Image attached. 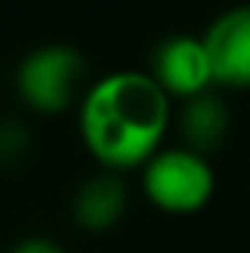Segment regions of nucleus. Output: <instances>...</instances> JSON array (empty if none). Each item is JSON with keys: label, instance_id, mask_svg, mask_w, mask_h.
Segmentation results:
<instances>
[{"label": "nucleus", "instance_id": "39448f33", "mask_svg": "<svg viewBox=\"0 0 250 253\" xmlns=\"http://www.w3.org/2000/svg\"><path fill=\"white\" fill-rule=\"evenodd\" d=\"M200 36L215 88H250V3L218 12Z\"/></svg>", "mask_w": 250, "mask_h": 253}, {"label": "nucleus", "instance_id": "1a4fd4ad", "mask_svg": "<svg viewBox=\"0 0 250 253\" xmlns=\"http://www.w3.org/2000/svg\"><path fill=\"white\" fill-rule=\"evenodd\" d=\"M6 253H68L53 239V236H44V233H30V236H21V239H15Z\"/></svg>", "mask_w": 250, "mask_h": 253}, {"label": "nucleus", "instance_id": "0eeeda50", "mask_svg": "<svg viewBox=\"0 0 250 253\" xmlns=\"http://www.w3.org/2000/svg\"><path fill=\"white\" fill-rule=\"evenodd\" d=\"M177 124H180V135H183V147L209 156L227 141L233 112L218 88H206V91L183 100Z\"/></svg>", "mask_w": 250, "mask_h": 253}, {"label": "nucleus", "instance_id": "7ed1b4c3", "mask_svg": "<svg viewBox=\"0 0 250 253\" xmlns=\"http://www.w3.org/2000/svg\"><path fill=\"white\" fill-rule=\"evenodd\" d=\"M141 191L162 212L191 215L212 200L215 168L203 153H194L183 144H162L141 165Z\"/></svg>", "mask_w": 250, "mask_h": 253}, {"label": "nucleus", "instance_id": "423d86ee", "mask_svg": "<svg viewBox=\"0 0 250 253\" xmlns=\"http://www.w3.org/2000/svg\"><path fill=\"white\" fill-rule=\"evenodd\" d=\"M129 206V186L118 171H97L71 194V218L85 233H106L118 227Z\"/></svg>", "mask_w": 250, "mask_h": 253}, {"label": "nucleus", "instance_id": "20e7f679", "mask_svg": "<svg viewBox=\"0 0 250 253\" xmlns=\"http://www.w3.org/2000/svg\"><path fill=\"white\" fill-rule=\"evenodd\" d=\"M147 74L159 83L168 97H194L206 88H215L209 53L203 36L197 33H171L159 39L147 56Z\"/></svg>", "mask_w": 250, "mask_h": 253}, {"label": "nucleus", "instance_id": "6e6552de", "mask_svg": "<svg viewBox=\"0 0 250 253\" xmlns=\"http://www.w3.org/2000/svg\"><path fill=\"white\" fill-rule=\"evenodd\" d=\"M33 147H36V135L24 118L15 115L0 118V168L6 171L21 168L33 156Z\"/></svg>", "mask_w": 250, "mask_h": 253}, {"label": "nucleus", "instance_id": "f257e3e1", "mask_svg": "<svg viewBox=\"0 0 250 253\" xmlns=\"http://www.w3.org/2000/svg\"><path fill=\"white\" fill-rule=\"evenodd\" d=\"M171 97L147 71L121 68L91 80L77 106L80 135L106 171L141 168L159 147L171 124Z\"/></svg>", "mask_w": 250, "mask_h": 253}, {"label": "nucleus", "instance_id": "f03ea898", "mask_svg": "<svg viewBox=\"0 0 250 253\" xmlns=\"http://www.w3.org/2000/svg\"><path fill=\"white\" fill-rule=\"evenodd\" d=\"M88 59L80 47L68 42H47L21 56L15 68V91L18 97L44 115H56L71 106H80L85 97Z\"/></svg>", "mask_w": 250, "mask_h": 253}]
</instances>
